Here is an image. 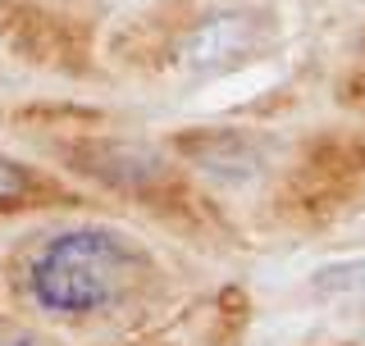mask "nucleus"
<instances>
[{
  "label": "nucleus",
  "instance_id": "423d86ee",
  "mask_svg": "<svg viewBox=\"0 0 365 346\" xmlns=\"http://www.w3.org/2000/svg\"><path fill=\"white\" fill-rule=\"evenodd\" d=\"M315 292L319 296H342V292H365V260L351 264H329L315 273Z\"/></svg>",
  "mask_w": 365,
  "mask_h": 346
},
{
  "label": "nucleus",
  "instance_id": "6e6552de",
  "mask_svg": "<svg viewBox=\"0 0 365 346\" xmlns=\"http://www.w3.org/2000/svg\"><path fill=\"white\" fill-rule=\"evenodd\" d=\"M356 91H361V96H356V100H361V105H365V83H361V87H356Z\"/></svg>",
  "mask_w": 365,
  "mask_h": 346
},
{
  "label": "nucleus",
  "instance_id": "0eeeda50",
  "mask_svg": "<svg viewBox=\"0 0 365 346\" xmlns=\"http://www.w3.org/2000/svg\"><path fill=\"white\" fill-rule=\"evenodd\" d=\"M0 346H46L37 332H23V328H9V332H0Z\"/></svg>",
  "mask_w": 365,
  "mask_h": 346
},
{
  "label": "nucleus",
  "instance_id": "20e7f679",
  "mask_svg": "<svg viewBox=\"0 0 365 346\" xmlns=\"http://www.w3.org/2000/svg\"><path fill=\"white\" fill-rule=\"evenodd\" d=\"M174 151L215 182H251L265 169V146L242 128H187Z\"/></svg>",
  "mask_w": 365,
  "mask_h": 346
},
{
  "label": "nucleus",
  "instance_id": "39448f33",
  "mask_svg": "<svg viewBox=\"0 0 365 346\" xmlns=\"http://www.w3.org/2000/svg\"><path fill=\"white\" fill-rule=\"evenodd\" d=\"M37 192H41L37 169H28L23 159L0 155V210H19V205L32 201Z\"/></svg>",
  "mask_w": 365,
  "mask_h": 346
},
{
  "label": "nucleus",
  "instance_id": "f03ea898",
  "mask_svg": "<svg viewBox=\"0 0 365 346\" xmlns=\"http://www.w3.org/2000/svg\"><path fill=\"white\" fill-rule=\"evenodd\" d=\"M274 46V19L265 9H215V14L197 19L187 32L178 37L174 64L192 78H224L247 68L251 60H260Z\"/></svg>",
  "mask_w": 365,
  "mask_h": 346
},
{
  "label": "nucleus",
  "instance_id": "7ed1b4c3",
  "mask_svg": "<svg viewBox=\"0 0 365 346\" xmlns=\"http://www.w3.org/2000/svg\"><path fill=\"white\" fill-rule=\"evenodd\" d=\"M68 169L83 178L101 182L114 192H133V196H151L155 187L169 182V159L146 142H123V137H83L68 142L64 151Z\"/></svg>",
  "mask_w": 365,
  "mask_h": 346
},
{
  "label": "nucleus",
  "instance_id": "f257e3e1",
  "mask_svg": "<svg viewBox=\"0 0 365 346\" xmlns=\"http://www.w3.org/2000/svg\"><path fill=\"white\" fill-rule=\"evenodd\" d=\"M146 256L114 228H60L23 260V296L51 319L110 315L133 292Z\"/></svg>",
  "mask_w": 365,
  "mask_h": 346
}]
</instances>
